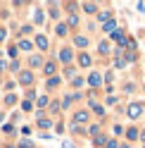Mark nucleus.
<instances>
[{
  "label": "nucleus",
  "mask_w": 145,
  "mask_h": 148,
  "mask_svg": "<svg viewBox=\"0 0 145 148\" xmlns=\"http://www.w3.org/2000/svg\"><path fill=\"white\" fill-rule=\"evenodd\" d=\"M86 43H88V41L83 38V36H79V38H76V45H86Z\"/></svg>",
  "instance_id": "10"
},
{
  "label": "nucleus",
  "mask_w": 145,
  "mask_h": 148,
  "mask_svg": "<svg viewBox=\"0 0 145 148\" xmlns=\"http://www.w3.org/2000/svg\"><path fill=\"white\" fill-rule=\"evenodd\" d=\"M90 86H98V84H100V74H90Z\"/></svg>",
  "instance_id": "3"
},
{
  "label": "nucleus",
  "mask_w": 145,
  "mask_h": 148,
  "mask_svg": "<svg viewBox=\"0 0 145 148\" xmlns=\"http://www.w3.org/2000/svg\"><path fill=\"white\" fill-rule=\"evenodd\" d=\"M83 7H86L88 12H95V5H93V3H83Z\"/></svg>",
  "instance_id": "7"
},
{
  "label": "nucleus",
  "mask_w": 145,
  "mask_h": 148,
  "mask_svg": "<svg viewBox=\"0 0 145 148\" xmlns=\"http://www.w3.org/2000/svg\"><path fill=\"white\" fill-rule=\"evenodd\" d=\"M19 79L24 81V84H29V81H31L33 77H31V72H22V74H19Z\"/></svg>",
  "instance_id": "2"
},
{
  "label": "nucleus",
  "mask_w": 145,
  "mask_h": 148,
  "mask_svg": "<svg viewBox=\"0 0 145 148\" xmlns=\"http://www.w3.org/2000/svg\"><path fill=\"white\" fill-rule=\"evenodd\" d=\"M129 115H131V117H138V115H140V105H131V108H129Z\"/></svg>",
  "instance_id": "1"
},
{
  "label": "nucleus",
  "mask_w": 145,
  "mask_h": 148,
  "mask_svg": "<svg viewBox=\"0 0 145 148\" xmlns=\"http://www.w3.org/2000/svg\"><path fill=\"white\" fill-rule=\"evenodd\" d=\"M74 122H86V112H79V115L74 117Z\"/></svg>",
  "instance_id": "5"
},
{
  "label": "nucleus",
  "mask_w": 145,
  "mask_h": 148,
  "mask_svg": "<svg viewBox=\"0 0 145 148\" xmlns=\"http://www.w3.org/2000/svg\"><path fill=\"white\" fill-rule=\"evenodd\" d=\"M52 72H55V64H52V62L45 64V74H52Z\"/></svg>",
  "instance_id": "6"
},
{
  "label": "nucleus",
  "mask_w": 145,
  "mask_h": 148,
  "mask_svg": "<svg viewBox=\"0 0 145 148\" xmlns=\"http://www.w3.org/2000/svg\"><path fill=\"white\" fill-rule=\"evenodd\" d=\"M36 43H38V48H45V45H48V41H45V38H43V36H41V38H38V41H36Z\"/></svg>",
  "instance_id": "8"
},
{
  "label": "nucleus",
  "mask_w": 145,
  "mask_h": 148,
  "mask_svg": "<svg viewBox=\"0 0 145 148\" xmlns=\"http://www.w3.org/2000/svg\"><path fill=\"white\" fill-rule=\"evenodd\" d=\"M81 64H83V67H88V64H90V58H88V55H81Z\"/></svg>",
  "instance_id": "4"
},
{
  "label": "nucleus",
  "mask_w": 145,
  "mask_h": 148,
  "mask_svg": "<svg viewBox=\"0 0 145 148\" xmlns=\"http://www.w3.org/2000/svg\"><path fill=\"white\" fill-rule=\"evenodd\" d=\"M110 17H112V12H102V14H100V19H102V22H107Z\"/></svg>",
  "instance_id": "9"
},
{
  "label": "nucleus",
  "mask_w": 145,
  "mask_h": 148,
  "mask_svg": "<svg viewBox=\"0 0 145 148\" xmlns=\"http://www.w3.org/2000/svg\"><path fill=\"white\" fill-rule=\"evenodd\" d=\"M107 148H117V141H110V143H107Z\"/></svg>",
  "instance_id": "12"
},
{
  "label": "nucleus",
  "mask_w": 145,
  "mask_h": 148,
  "mask_svg": "<svg viewBox=\"0 0 145 148\" xmlns=\"http://www.w3.org/2000/svg\"><path fill=\"white\" fill-rule=\"evenodd\" d=\"M19 148H31V143H29V141H22V143H19Z\"/></svg>",
  "instance_id": "11"
}]
</instances>
